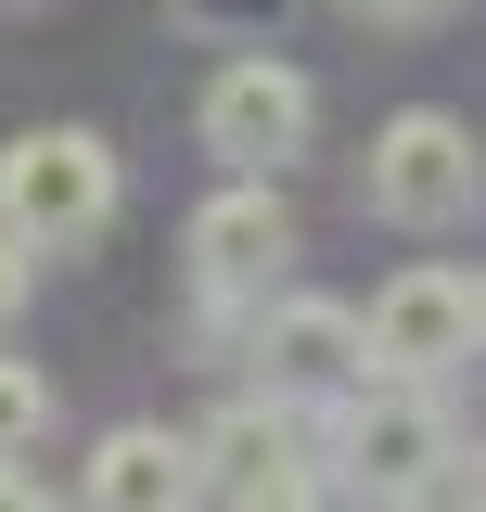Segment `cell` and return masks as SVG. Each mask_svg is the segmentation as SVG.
<instances>
[{"instance_id":"obj_8","label":"cell","mask_w":486,"mask_h":512,"mask_svg":"<svg viewBox=\"0 0 486 512\" xmlns=\"http://www.w3.org/2000/svg\"><path fill=\"white\" fill-rule=\"evenodd\" d=\"M256 359H269V397L320 410V397L371 384V320L333 308V295H269V308H256Z\"/></svg>"},{"instance_id":"obj_12","label":"cell","mask_w":486,"mask_h":512,"mask_svg":"<svg viewBox=\"0 0 486 512\" xmlns=\"http://www.w3.org/2000/svg\"><path fill=\"white\" fill-rule=\"evenodd\" d=\"M26 295H39V244H13V231H0V346H13V320H26Z\"/></svg>"},{"instance_id":"obj_11","label":"cell","mask_w":486,"mask_h":512,"mask_svg":"<svg viewBox=\"0 0 486 512\" xmlns=\"http://www.w3.org/2000/svg\"><path fill=\"white\" fill-rule=\"evenodd\" d=\"M39 436H52V384H39V359H0V461H26Z\"/></svg>"},{"instance_id":"obj_3","label":"cell","mask_w":486,"mask_h":512,"mask_svg":"<svg viewBox=\"0 0 486 512\" xmlns=\"http://www.w3.org/2000/svg\"><path fill=\"white\" fill-rule=\"evenodd\" d=\"M205 512H320V410L295 397H231L205 436Z\"/></svg>"},{"instance_id":"obj_9","label":"cell","mask_w":486,"mask_h":512,"mask_svg":"<svg viewBox=\"0 0 486 512\" xmlns=\"http://www.w3.org/2000/svg\"><path fill=\"white\" fill-rule=\"evenodd\" d=\"M77 512H205V461H192V436H167V423H116V436H90Z\"/></svg>"},{"instance_id":"obj_17","label":"cell","mask_w":486,"mask_h":512,"mask_svg":"<svg viewBox=\"0 0 486 512\" xmlns=\"http://www.w3.org/2000/svg\"><path fill=\"white\" fill-rule=\"evenodd\" d=\"M474 295H486V282H474Z\"/></svg>"},{"instance_id":"obj_5","label":"cell","mask_w":486,"mask_h":512,"mask_svg":"<svg viewBox=\"0 0 486 512\" xmlns=\"http://www.w3.org/2000/svg\"><path fill=\"white\" fill-rule=\"evenodd\" d=\"M192 282H205V308H269V282L295 269V205H282V180H256V167H231V180L192 205Z\"/></svg>"},{"instance_id":"obj_2","label":"cell","mask_w":486,"mask_h":512,"mask_svg":"<svg viewBox=\"0 0 486 512\" xmlns=\"http://www.w3.org/2000/svg\"><path fill=\"white\" fill-rule=\"evenodd\" d=\"M116 141L103 128H13L0 141V231L13 244H39V256H77V244H103L116 231Z\"/></svg>"},{"instance_id":"obj_1","label":"cell","mask_w":486,"mask_h":512,"mask_svg":"<svg viewBox=\"0 0 486 512\" xmlns=\"http://www.w3.org/2000/svg\"><path fill=\"white\" fill-rule=\"evenodd\" d=\"M320 461L371 500H423V487H448V461H461V423H448V397L435 384H397V372H371L346 384V397H320Z\"/></svg>"},{"instance_id":"obj_6","label":"cell","mask_w":486,"mask_h":512,"mask_svg":"<svg viewBox=\"0 0 486 512\" xmlns=\"http://www.w3.org/2000/svg\"><path fill=\"white\" fill-rule=\"evenodd\" d=\"M307 116H320V90H307L282 52H231L205 77V103H192L205 154H218V167H256V180H282V154H307Z\"/></svg>"},{"instance_id":"obj_10","label":"cell","mask_w":486,"mask_h":512,"mask_svg":"<svg viewBox=\"0 0 486 512\" xmlns=\"http://www.w3.org/2000/svg\"><path fill=\"white\" fill-rule=\"evenodd\" d=\"M282 13H295V0H180V26H192V39H218V52H269Z\"/></svg>"},{"instance_id":"obj_13","label":"cell","mask_w":486,"mask_h":512,"mask_svg":"<svg viewBox=\"0 0 486 512\" xmlns=\"http://www.w3.org/2000/svg\"><path fill=\"white\" fill-rule=\"evenodd\" d=\"M346 13H359V26H384V39H410V26H435V13H448V0H346Z\"/></svg>"},{"instance_id":"obj_14","label":"cell","mask_w":486,"mask_h":512,"mask_svg":"<svg viewBox=\"0 0 486 512\" xmlns=\"http://www.w3.org/2000/svg\"><path fill=\"white\" fill-rule=\"evenodd\" d=\"M448 512H486V448H461V461H448Z\"/></svg>"},{"instance_id":"obj_16","label":"cell","mask_w":486,"mask_h":512,"mask_svg":"<svg viewBox=\"0 0 486 512\" xmlns=\"http://www.w3.org/2000/svg\"><path fill=\"white\" fill-rule=\"evenodd\" d=\"M371 512H448V487H423V500H371Z\"/></svg>"},{"instance_id":"obj_7","label":"cell","mask_w":486,"mask_h":512,"mask_svg":"<svg viewBox=\"0 0 486 512\" xmlns=\"http://www.w3.org/2000/svg\"><path fill=\"white\" fill-rule=\"evenodd\" d=\"M474 346H486V295L461 282V269H397V282L371 295V372L448 384Z\"/></svg>"},{"instance_id":"obj_15","label":"cell","mask_w":486,"mask_h":512,"mask_svg":"<svg viewBox=\"0 0 486 512\" xmlns=\"http://www.w3.org/2000/svg\"><path fill=\"white\" fill-rule=\"evenodd\" d=\"M0 512H52V500H39V474H26V461H0Z\"/></svg>"},{"instance_id":"obj_4","label":"cell","mask_w":486,"mask_h":512,"mask_svg":"<svg viewBox=\"0 0 486 512\" xmlns=\"http://www.w3.org/2000/svg\"><path fill=\"white\" fill-rule=\"evenodd\" d=\"M474 205H486V141L448 103H410L371 128V218L384 231H461Z\"/></svg>"}]
</instances>
